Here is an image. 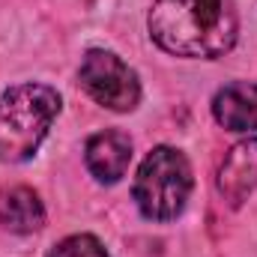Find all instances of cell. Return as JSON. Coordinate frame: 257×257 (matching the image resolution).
<instances>
[{
    "label": "cell",
    "mask_w": 257,
    "mask_h": 257,
    "mask_svg": "<svg viewBox=\"0 0 257 257\" xmlns=\"http://www.w3.org/2000/svg\"><path fill=\"white\" fill-rule=\"evenodd\" d=\"M150 33L168 54L212 60L233 48L239 15L233 0H156Z\"/></svg>",
    "instance_id": "6da1fadb"
},
{
    "label": "cell",
    "mask_w": 257,
    "mask_h": 257,
    "mask_svg": "<svg viewBox=\"0 0 257 257\" xmlns=\"http://www.w3.org/2000/svg\"><path fill=\"white\" fill-rule=\"evenodd\" d=\"M60 114L57 90L45 84H18L0 96V162H27L54 117Z\"/></svg>",
    "instance_id": "7a4b0ae2"
},
{
    "label": "cell",
    "mask_w": 257,
    "mask_h": 257,
    "mask_svg": "<svg viewBox=\"0 0 257 257\" xmlns=\"http://www.w3.org/2000/svg\"><path fill=\"white\" fill-rule=\"evenodd\" d=\"M192 194V165L174 147H156L135 180V200L153 221H171Z\"/></svg>",
    "instance_id": "3957f363"
},
{
    "label": "cell",
    "mask_w": 257,
    "mask_h": 257,
    "mask_svg": "<svg viewBox=\"0 0 257 257\" xmlns=\"http://www.w3.org/2000/svg\"><path fill=\"white\" fill-rule=\"evenodd\" d=\"M81 87L111 111H132L141 99V84L135 69H128L114 51L93 48L81 60Z\"/></svg>",
    "instance_id": "277c9868"
},
{
    "label": "cell",
    "mask_w": 257,
    "mask_h": 257,
    "mask_svg": "<svg viewBox=\"0 0 257 257\" xmlns=\"http://www.w3.org/2000/svg\"><path fill=\"white\" fill-rule=\"evenodd\" d=\"M257 189V138L236 144L218 168V192L230 206H239Z\"/></svg>",
    "instance_id": "5b68a950"
},
{
    "label": "cell",
    "mask_w": 257,
    "mask_h": 257,
    "mask_svg": "<svg viewBox=\"0 0 257 257\" xmlns=\"http://www.w3.org/2000/svg\"><path fill=\"white\" fill-rule=\"evenodd\" d=\"M132 162V141L126 132L108 128L87 141V168L102 183H117Z\"/></svg>",
    "instance_id": "8992f818"
},
{
    "label": "cell",
    "mask_w": 257,
    "mask_h": 257,
    "mask_svg": "<svg viewBox=\"0 0 257 257\" xmlns=\"http://www.w3.org/2000/svg\"><path fill=\"white\" fill-rule=\"evenodd\" d=\"M212 114L230 132L257 128V84L236 81V84L221 87L212 99Z\"/></svg>",
    "instance_id": "52a82bcc"
},
{
    "label": "cell",
    "mask_w": 257,
    "mask_h": 257,
    "mask_svg": "<svg viewBox=\"0 0 257 257\" xmlns=\"http://www.w3.org/2000/svg\"><path fill=\"white\" fill-rule=\"evenodd\" d=\"M0 224L15 233H33L45 224V206L39 194L27 186H12L0 192Z\"/></svg>",
    "instance_id": "ba28073f"
},
{
    "label": "cell",
    "mask_w": 257,
    "mask_h": 257,
    "mask_svg": "<svg viewBox=\"0 0 257 257\" xmlns=\"http://www.w3.org/2000/svg\"><path fill=\"white\" fill-rule=\"evenodd\" d=\"M48 257H111L105 248H102V242L96 239V236H87V233H78V236H69L63 242H57Z\"/></svg>",
    "instance_id": "9c48e42d"
}]
</instances>
